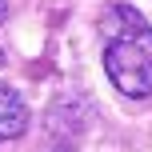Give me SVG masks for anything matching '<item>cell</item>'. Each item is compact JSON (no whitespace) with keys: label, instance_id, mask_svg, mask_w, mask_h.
Here are the masks:
<instances>
[{"label":"cell","instance_id":"cell-1","mask_svg":"<svg viewBox=\"0 0 152 152\" xmlns=\"http://www.w3.org/2000/svg\"><path fill=\"white\" fill-rule=\"evenodd\" d=\"M104 72L124 96H152V28L132 4H108L100 16Z\"/></svg>","mask_w":152,"mask_h":152},{"label":"cell","instance_id":"cell-2","mask_svg":"<svg viewBox=\"0 0 152 152\" xmlns=\"http://www.w3.org/2000/svg\"><path fill=\"white\" fill-rule=\"evenodd\" d=\"M24 128H28V104H24V96L16 88H8V84H0V144L24 136Z\"/></svg>","mask_w":152,"mask_h":152},{"label":"cell","instance_id":"cell-3","mask_svg":"<svg viewBox=\"0 0 152 152\" xmlns=\"http://www.w3.org/2000/svg\"><path fill=\"white\" fill-rule=\"evenodd\" d=\"M8 20V0H0V24Z\"/></svg>","mask_w":152,"mask_h":152},{"label":"cell","instance_id":"cell-4","mask_svg":"<svg viewBox=\"0 0 152 152\" xmlns=\"http://www.w3.org/2000/svg\"><path fill=\"white\" fill-rule=\"evenodd\" d=\"M0 64H4V52H0Z\"/></svg>","mask_w":152,"mask_h":152},{"label":"cell","instance_id":"cell-5","mask_svg":"<svg viewBox=\"0 0 152 152\" xmlns=\"http://www.w3.org/2000/svg\"><path fill=\"white\" fill-rule=\"evenodd\" d=\"M56 152H64V148H56Z\"/></svg>","mask_w":152,"mask_h":152}]
</instances>
